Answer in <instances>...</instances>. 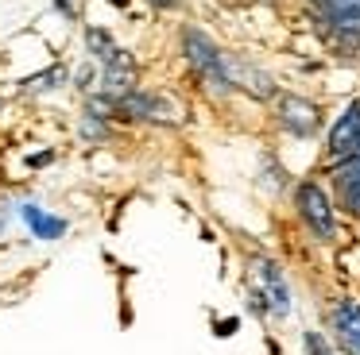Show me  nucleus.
I'll use <instances>...</instances> for the list:
<instances>
[{
    "label": "nucleus",
    "instance_id": "1",
    "mask_svg": "<svg viewBox=\"0 0 360 355\" xmlns=\"http://www.w3.org/2000/svg\"><path fill=\"white\" fill-rule=\"evenodd\" d=\"M182 46H186L190 66H194L198 74H202L205 81L213 85V89H229V85H233V77H229V66H225V58H221V51L202 35V31H186V35H182Z\"/></svg>",
    "mask_w": 360,
    "mask_h": 355
},
{
    "label": "nucleus",
    "instance_id": "2",
    "mask_svg": "<svg viewBox=\"0 0 360 355\" xmlns=\"http://www.w3.org/2000/svg\"><path fill=\"white\" fill-rule=\"evenodd\" d=\"M298 213H302V220L310 224V232L318 239H333V208H329V197L321 185L314 182L298 185Z\"/></svg>",
    "mask_w": 360,
    "mask_h": 355
},
{
    "label": "nucleus",
    "instance_id": "3",
    "mask_svg": "<svg viewBox=\"0 0 360 355\" xmlns=\"http://www.w3.org/2000/svg\"><path fill=\"white\" fill-rule=\"evenodd\" d=\"M360 147V100H352L349 108H345V116L333 123V131H329V154L333 159H345V154H356Z\"/></svg>",
    "mask_w": 360,
    "mask_h": 355
},
{
    "label": "nucleus",
    "instance_id": "4",
    "mask_svg": "<svg viewBox=\"0 0 360 355\" xmlns=\"http://www.w3.org/2000/svg\"><path fill=\"white\" fill-rule=\"evenodd\" d=\"M329 321H333V332H337V340H341L345 351L360 355V305L356 301H337L333 313H329Z\"/></svg>",
    "mask_w": 360,
    "mask_h": 355
},
{
    "label": "nucleus",
    "instance_id": "5",
    "mask_svg": "<svg viewBox=\"0 0 360 355\" xmlns=\"http://www.w3.org/2000/svg\"><path fill=\"white\" fill-rule=\"evenodd\" d=\"M279 112H283V123H287L295 135H310V131L318 128V108L306 105V100H298V97H287L279 105Z\"/></svg>",
    "mask_w": 360,
    "mask_h": 355
},
{
    "label": "nucleus",
    "instance_id": "6",
    "mask_svg": "<svg viewBox=\"0 0 360 355\" xmlns=\"http://www.w3.org/2000/svg\"><path fill=\"white\" fill-rule=\"evenodd\" d=\"M326 12L341 35H360V0H326Z\"/></svg>",
    "mask_w": 360,
    "mask_h": 355
},
{
    "label": "nucleus",
    "instance_id": "7",
    "mask_svg": "<svg viewBox=\"0 0 360 355\" xmlns=\"http://www.w3.org/2000/svg\"><path fill=\"white\" fill-rule=\"evenodd\" d=\"M256 282H259V290L271 297L275 313H287V286H283L279 270H275L271 262H259V267H256Z\"/></svg>",
    "mask_w": 360,
    "mask_h": 355
},
{
    "label": "nucleus",
    "instance_id": "8",
    "mask_svg": "<svg viewBox=\"0 0 360 355\" xmlns=\"http://www.w3.org/2000/svg\"><path fill=\"white\" fill-rule=\"evenodd\" d=\"M24 220L35 228V236H39V239H55V236H63V232H66V224H63V220H55V216H43L35 205H27V208H24Z\"/></svg>",
    "mask_w": 360,
    "mask_h": 355
},
{
    "label": "nucleus",
    "instance_id": "9",
    "mask_svg": "<svg viewBox=\"0 0 360 355\" xmlns=\"http://www.w3.org/2000/svg\"><path fill=\"white\" fill-rule=\"evenodd\" d=\"M341 197H345V205H349V213L360 216V166L356 162L341 174Z\"/></svg>",
    "mask_w": 360,
    "mask_h": 355
},
{
    "label": "nucleus",
    "instance_id": "10",
    "mask_svg": "<svg viewBox=\"0 0 360 355\" xmlns=\"http://www.w3.org/2000/svg\"><path fill=\"white\" fill-rule=\"evenodd\" d=\"M58 8H63V12L70 15V20H78V12H82V4H78V0H58Z\"/></svg>",
    "mask_w": 360,
    "mask_h": 355
},
{
    "label": "nucleus",
    "instance_id": "11",
    "mask_svg": "<svg viewBox=\"0 0 360 355\" xmlns=\"http://www.w3.org/2000/svg\"><path fill=\"white\" fill-rule=\"evenodd\" d=\"M306 347H310L314 355H329L326 347H321V340H318V336H306Z\"/></svg>",
    "mask_w": 360,
    "mask_h": 355
},
{
    "label": "nucleus",
    "instance_id": "12",
    "mask_svg": "<svg viewBox=\"0 0 360 355\" xmlns=\"http://www.w3.org/2000/svg\"><path fill=\"white\" fill-rule=\"evenodd\" d=\"M352 162H356V166H360V151H356V154H352Z\"/></svg>",
    "mask_w": 360,
    "mask_h": 355
},
{
    "label": "nucleus",
    "instance_id": "13",
    "mask_svg": "<svg viewBox=\"0 0 360 355\" xmlns=\"http://www.w3.org/2000/svg\"><path fill=\"white\" fill-rule=\"evenodd\" d=\"M0 108H4V100H0Z\"/></svg>",
    "mask_w": 360,
    "mask_h": 355
},
{
    "label": "nucleus",
    "instance_id": "14",
    "mask_svg": "<svg viewBox=\"0 0 360 355\" xmlns=\"http://www.w3.org/2000/svg\"><path fill=\"white\" fill-rule=\"evenodd\" d=\"M356 151H360V147H356Z\"/></svg>",
    "mask_w": 360,
    "mask_h": 355
}]
</instances>
